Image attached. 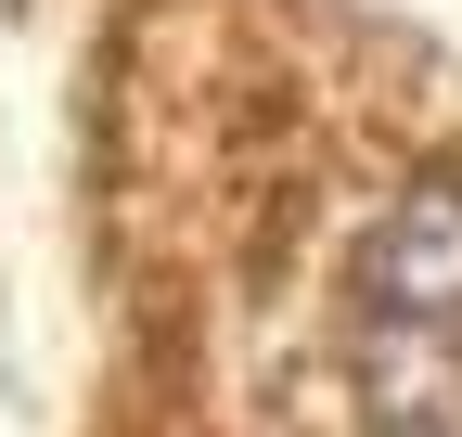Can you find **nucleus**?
<instances>
[{
	"instance_id": "f257e3e1",
	"label": "nucleus",
	"mask_w": 462,
	"mask_h": 437,
	"mask_svg": "<svg viewBox=\"0 0 462 437\" xmlns=\"http://www.w3.org/2000/svg\"><path fill=\"white\" fill-rule=\"evenodd\" d=\"M360 296L373 321H424V335H462V181H411L373 245H360Z\"/></svg>"
}]
</instances>
